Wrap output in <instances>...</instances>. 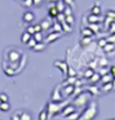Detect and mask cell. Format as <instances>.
Returning a JSON list of instances; mask_svg holds the SVG:
<instances>
[{"instance_id":"6da1fadb","label":"cell","mask_w":115,"mask_h":120,"mask_svg":"<svg viewBox=\"0 0 115 120\" xmlns=\"http://www.w3.org/2000/svg\"><path fill=\"white\" fill-rule=\"evenodd\" d=\"M96 115H97V102L92 101L85 111L83 112V115L78 118V120H93Z\"/></svg>"},{"instance_id":"7a4b0ae2","label":"cell","mask_w":115,"mask_h":120,"mask_svg":"<svg viewBox=\"0 0 115 120\" xmlns=\"http://www.w3.org/2000/svg\"><path fill=\"white\" fill-rule=\"evenodd\" d=\"M64 105H65V103L55 102V101L47 103L46 110H47V113H48V118H49V117L55 116V115L59 111L60 109H63V106H64Z\"/></svg>"},{"instance_id":"3957f363","label":"cell","mask_w":115,"mask_h":120,"mask_svg":"<svg viewBox=\"0 0 115 120\" xmlns=\"http://www.w3.org/2000/svg\"><path fill=\"white\" fill-rule=\"evenodd\" d=\"M88 94H79L78 97H76V99L74 100V106L75 107H84L88 102Z\"/></svg>"},{"instance_id":"277c9868","label":"cell","mask_w":115,"mask_h":120,"mask_svg":"<svg viewBox=\"0 0 115 120\" xmlns=\"http://www.w3.org/2000/svg\"><path fill=\"white\" fill-rule=\"evenodd\" d=\"M21 58V52L20 51H17V50H11L10 53H9V57H8V60L10 64H18L19 60Z\"/></svg>"},{"instance_id":"5b68a950","label":"cell","mask_w":115,"mask_h":120,"mask_svg":"<svg viewBox=\"0 0 115 120\" xmlns=\"http://www.w3.org/2000/svg\"><path fill=\"white\" fill-rule=\"evenodd\" d=\"M54 66H55L56 68H58L63 72L64 76L67 75V71H68V64H66L65 61H60V60H55L54 61Z\"/></svg>"},{"instance_id":"8992f818","label":"cell","mask_w":115,"mask_h":120,"mask_svg":"<svg viewBox=\"0 0 115 120\" xmlns=\"http://www.w3.org/2000/svg\"><path fill=\"white\" fill-rule=\"evenodd\" d=\"M58 88H59V87L57 86L55 88V90L53 91V94H51V101H55V102H60V101L63 100V97H62L60 92L58 91Z\"/></svg>"},{"instance_id":"52a82bcc","label":"cell","mask_w":115,"mask_h":120,"mask_svg":"<svg viewBox=\"0 0 115 120\" xmlns=\"http://www.w3.org/2000/svg\"><path fill=\"white\" fill-rule=\"evenodd\" d=\"M60 37V32H55V31H51L48 34V36L46 37L45 41L46 42H53V41H56L57 39Z\"/></svg>"},{"instance_id":"ba28073f","label":"cell","mask_w":115,"mask_h":120,"mask_svg":"<svg viewBox=\"0 0 115 120\" xmlns=\"http://www.w3.org/2000/svg\"><path fill=\"white\" fill-rule=\"evenodd\" d=\"M22 19H24L25 22L30 23V22H33L35 20V15L31 12V11H26V12L22 15Z\"/></svg>"},{"instance_id":"9c48e42d","label":"cell","mask_w":115,"mask_h":120,"mask_svg":"<svg viewBox=\"0 0 115 120\" xmlns=\"http://www.w3.org/2000/svg\"><path fill=\"white\" fill-rule=\"evenodd\" d=\"M74 111H75V106H73V105L66 106V107H64L63 110H62V116L66 117V116H68L69 113H72V112H74Z\"/></svg>"},{"instance_id":"30bf717a","label":"cell","mask_w":115,"mask_h":120,"mask_svg":"<svg viewBox=\"0 0 115 120\" xmlns=\"http://www.w3.org/2000/svg\"><path fill=\"white\" fill-rule=\"evenodd\" d=\"M113 79H114V77H113V75H112L111 72H107L106 75L101 76V82H103V83H106V82H112V81H113Z\"/></svg>"},{"instance_id":"8fae6325","label":"cell","mask_w":115,"mask_h":120,"mask_svg":"<svg viewBox=\"0 0 115 120\" xmlns=\"http://www.w3.org/2000/svg\"><path fill=\"white\" fill-rule=\"evenodd\" d=\"M57 13H58V10L56 9L55 4H49V7H48V15H49L51 18H56Z\"/></svg>"},{"instance_id":"7c38bea8","label":"cell","mask_w":115,"mask_h":120,"mask_svg":"<svg viewBox=\"0 0 115 120\" xmlns=\"http://www.w3.org/2000/svg\"><path fill=\"white\" fill-rule=\"evenodd\" d=\"M94 36V32L90 28H85V29H82V32H81V37H88V38H92Z\"/></svg>"},{"instance_id":"4fadbf2b","label":"cell","mask_w":115,"mask_h":120,"mask_svg":"<svg viewBox=\"0 0 115 120\" xmlns=\"http://www.w3.org/2000/svg\"><path fill=\"white\" fill-rule=\"evenodd\" d=\"M74 89H75V86H74V85H66V86L64 87L63 91H64V94H66V96H69V94H73Z\"/></svg>"},{"instance_id":"5bb4252c","label":"cell","mask_w":115,"mask_h":120,"mask_svg":"<svg viewBox=\"0 0 115 120\" xmlns=\"http://www.w3.org/2000/svg\"><path fill=\"white\" fill-rule=\"evenodd\" d=\"M66 6H67V4H65L63 0H59L58 2H56V4H55V7H56V9L58 10V12H63Z\"/></svg>"},{"instance_id":"9a60e30c","label":"cell","mask_w":115,"mask_h":120,"mask_svg":"<svg viewBox=\"0 0 115 120\" xmlns=\"http://www.w3.org/2000/svg\"><path fill=\"white\" fill-rule=\"evenodd\" d=\"M78 118H79L78 112L74 111V112H72V113H69L68 116L64 117V119H63V120H78Z\"/></svg>"},{"instance_id":"2e32d148","label":"cell","mask_w":115,"mask_h":120,"mask_svg":"<svg viewBox=\"0 0 115 120\" xmlns=\"http://www.w3.org/2000/svg\"><path fill=\"white\" fill-rule=\"evenodd\" d=\"M51 29H53V31H55V32H62V31H63L62 25H60V22H58V21H55L51 25Z\"/></svg>"},{"instance_id":"e0dca14e","label":"cell","mask_w":115,"mask_h":120,"mask_svg":"<svg viewBox=\"0 0 115 120\" xmlns=\"http://www.w3.org/2000/svg\"><path fill=\"white\" fill-rule=\"evenodd\" d=\"M87 19H88V22H90V23H97V22L101 21V20H99V17L96 16V15H93V13H90V16L87 17Z\"/></svg>"},{"instance_id":"ac0fdd59","label":"cell","mask_w":115,"mask_h":120,"mask_svg":"<svg viewBox=\"0 0 115 120\" xmlns=\"http://www.w3.org/2000/svg\"><path fill=\"white\" fill-rule=\"evenodd\" d=\"M39 25L41 26L43 30H48V29H49V28L51 27V22L49 21V20H47V19H44V20L40 22Z\"/></svg>"},{"instance_id":"d6986e66","label":"cell","mask_w":115,"mask_h":120,"mask_svg":"<svg viewBox=\"0 0 115 120\" xmlns=\"http://www.w3.org/2000/svg\"><path fill=\"white\" fill-rule=\"evenodd\" d=\"M111 90H113V83H112V82H106V83H103L102 91H104V92H108V91H111Z\"/></svg>"},{"instance_id":"ffe728a7","label":"cell","mask_w":115,"mask_h":120,"mask_svg":"<svg viewBox=\"0 0 115 120\" xmlns=\"http://www.w3.org/2000/svg\"><path fill=\"white\" fill-rule=\"evenodd\" d=\"M31 37H33V36H31L30 34H28L27 31L22 32V34H21V42H22V43H25V45H26V43L29 41V39L31 38Z\"/></svg>"},{"instance_id":"44dd1931","label":"cell","mask_w":115,"mask_h":120,"mask_svg":"<svg viewBox=\"0 0 115 120\" xmlns=\"http://www.w3.org/2000/svg\"><path fill=\"white\" fill-rule=\"evenodd\" d=\"M10 110V103L9 101L7 102H0V111H9Z\"/></svg>"},{"instance_id":"7402d4cb","label":"cell","mask_w":115,"mask_h":120,"mask_svg":"<svg viewBox=\"0 0 115 120\" xmlns=\"http://www.w3.org/2000/svg\"><path fill=\"white\" fill-rule=\"evenodd\" d=\"M66 23H68L69 26H74L75 25V18H74V16L73 15H70V16H66L65 17V20H64Z\"/></svg>"},{"instance_id":"603a6c76","label":"cell","mask_w":115,"mask_h":120,"mask_svg":"<svg viewBox=\"0 0 115 120\" xmlns=\"http://www.w3.org/2000/svg\"><path fill=\"white\" fill-rule=\"evenodd\" d=\"M45 43H43V42H37L36 43V46H35L33 49H34V51H36V52H40V51H43L44 49H45Z\"/></svg>"},{"instance_id":"cb8c5ba5","label":"cell","mask_w":115,"mask_h":120,"mask_svg":"<svg viewBox=\"0 0 115 120\" xmlns=\"http://www.w3.org/2000/svg\"><path fill=\"white\" fill-rule=\"evenodd\" d=\"M33 38L37 41V42H43V39H44V37H43V34H41V31L40 32H35L34 34H33Z\"/></svg>"},{"instance_id":"d4e9b609","label":"cell","mask_w":115,"mask_h":120,"mask_svg":"<svg viewBox=\"0 0 115 120\" xmlns=\"http://www.w3.org/2000/svg\"><path fill=\"white\" fill-rule=\"evenodd\" d=\"M90 41H92V38H88V37H83L81 39V46L82 47H86L87 45H90Z\"/></svg>"},{"instance_id":"484cf974","label":"cell","mask_w":115,"mask_h":120,"mask_svg":"<svg viewBox=\"0 0 115 120\" xmlns=\"http://www.w3.org/2000/svg\"><path fill=\"white\" fill-rule=\"evenodd\" d=\"M60 25H62V28H63V30H64V31H66V32H72V31H73V27L69 26L68 23H66L65 21L60 22Z\"/></svg>"},{"instance_id":"4316f807","label":"cell","mask_w":115,"mask_h":120,"mask_svg":"<svg viewBox=\"0 0 115 120\" xmlns=\"http://www.w3.org/2000/svg\"><path fill=\"white\" fill-rule=\"evenodd\" d=\"M48 119V113H47V110L44 109L41 111L39 112V116H38V120H47Z\"/></svg>"},{"instance_id":"83f0119b","label":"cell","mask_w":115,"mask_h":120,"mask_svg":"<svg viewBox=\"0 0 115 120\" xmlns=\"http://www.w3.org/2000/svg\"><path fill=\"white\" fill-rule=\"evenodd\" d=\"M20 120H31L30 113L27 111H21L20 112Z\"/></svg>"},{"instance_id":"f1b7e54d","label":"cell","mask_w":115,"mask_h":120,"mask_svg":"<svg viewBox=\"0 0 115 120\" xmlns=\"http://www.w3.org/2000/svg\"><path fill=\"white\" fill-rule=\"evenodd\" d=\"M87 90L90 91V94H99V92H98V88L96 86H88L87 87Z\"/></svg>"},{"instance_id":"f546056e","label":"cell","mask_w":115,"mask_h":120,"mask_svg":"<svg viewBox=\"0 0 115 120\" xmlns=\"http://www.w3.org/2000/svg\"><path fill=\"white\" fill-rule=\"evenodd\" d=\"M36 43H37V41H36V40H35V39L33 38V37H31V38L29 39V41L26 43V46H27L28 48H30V49H33V48H34L35 46H36Z\"/></svg>"},{"instance_id":"4dcf8cb0","label":"cell","mask_w":115,"mask_h":120,"mask_svg":"<svg viewBox=\"0 0 115 120\" xmlns=\"http://www.w3.org/2000/svg\"><path fill=\"white\" fill-rule=\"evenodd\" d=\"M114 49V43H106L105 46H104V51L105 52H111L112 50Z\"/></svg>"},{"instance_id":"1f68e13d","label":"cell","mask_w":115,"mask_h":120,"mask_svg":"<svg viewBox=\"0 0 115 120\" xmlns=\"http://www.w3.org/2000/svg\"><path fill=\"white\" fill-rule=\"evenodd\" d=\"M7 101H9L8 94L4 92H0V102H7Z\"/></svg>"},{"instance_id":"d6a6232c","label":"cell","mask_w":115,"mask_h":120,"mask_svg":"<svg viewBox=\"0 0 115 120\" xmlns=\"http://www.w3.org/2000/svg\"><path fill=\"white\" fill-rule=\"evenodd\" d=\"M93 75H94V70L93 69H90V68H88L87 70H85V72H84V77L87 78V79H90Z\"/></svg>"},{"instance_id":"836d02e7","label":"cell","mask_w":115,"mask_h":120,"mask_svg":"<svg viewBox=\"0 0 115 120\" xmlns=\"http://www.w3.org/2000/svg\"><path fill=\"white\" fill-rule=\"evenodd\" d=\"M63 13H64L65 16H70V15H73V8L69 7V6H66L64 9V11H63Z\"/></svg>"},{"instance_id":"e575fe53","label":"cell","mask_w":115,"mask_h":120,"mask_svg":"<svg viewBox=\"0 0 115 120\" xmlns=\"http://www.w3.org/2000/svg\"><path fill=\"white\" fill-rule=\"evenodd\" d=\"M92 13L93 15H96V16H99L101 15V8H99V6H94L93 8H92Z\"/></svg>"},{"instance_id":"d590c367","label":"cell","mask_w":115,"mask_h":120,"mask_svg":"<svg viewBox=\"0 0 115 120\" xmlns=\"http://www.w3.org/2000/svg\"><path fill=\"white\" fill-rule=\"evenodd\" d=\"M65 17H66V16H65L63 12H58L57 13V16H56V20H57L58 22H63L65 20Z\"/></svg>"},{"instance_id":"8d00e7d4","label":"cell","mask_w":115,"mask_h":120,"mask_svg":"<svg viewBox=\"0 0 115 120\" xmlns=\"http://www.w3.org/2000/svg\"><path fill=\"white\" fill-rule=\"evenodd\" d=\"M90 80L92 82H95V81H98V80H101V75L99 73H94L93 76L90 78Z\"/></svg>"},{"instance_id":"74e56055","label":"cell","mask_w":115,"mask_h":120,"mask_svg":"<svg viewBox=\"0 0 115 120\" xmlns=\"http://www.w3.org/2000/svg\"><path fill=\"white\" fill-rule=\"evenodd\" d=\"M88 28H90V29L92 30V31H93L94 34H95V32H97L98 29H99V27H98L97 25H96V23H90Z\"/></svg>"},{"instance_id":"f35d334b","label":"cell","mask_w":115,"mask_h":120,"mask_svg":"<svg viewBox=\"0 0 115 120\" xmlns=\"http://www.w3.org/2000/svg\"><path fill=\"white\" fill-rule=\"evenodd\" d=\"M67 76L68 77H76V71L72 68V67H69L68 66V71H67Z\"/></svg>"},{"instance_id":"ab89813d","label":"cell","mask_w":115,"mask_h":120,"mask_svg":"<svg viewBox=\"0 0 115 120\" xmlns=\"http://www.w3.org/2000/svg\"><path fill=\"white\" fill-rule=\"evenodd\" d=\"M22 2H24V6L25 7H27V8H29V7H31V6H34L33 4V0H22Z\"/></svg>"},{"instance_id":"60d3db41","label":"cell","mask_w":115,"mask_h":120,"mask_svg":"<svg viewBox=\"0 0 115 120\" xmlns=\"http://www.w3.org/2000/svg\"><path fill=\"white\" fill-rule=\"evenodd\" d=\"M74 81H76V77H69L66 81V85H74Z\"/></svg>"},{"instance_id":"b9f144b4","label":"cell","mask_w":115,"mask_h":120,"mask_svg":"<svg viewBox=\"0 0 115 120\" xmlns=\"http://www.w3.org/2000/svg\"><path fill=\"white\" fill-rule=\"evenodd\" d=\"M28 34H30L31 36L35 34V28H34V26H29V27H27V30H26Z\"/></svg>"},{"instance_id":"7bdbcfd3","label":"cell","mask_w":115,"mask_h":120,"mask_svg":"<svg viewBox=\"0 0 115 120\" xmlns=\"http://www.w3.org/2000/svg\"><path fill=\"white\" fill-rule=\"evenodd\" d=\"M63 1H64L65 4H67V6H70V7H74V6H75V1H74V0H63Z\"/></svg>"},{"instance_id":"ee69618b","label":"cell","mask_w":115,"mask_h":120,"mask_svg":"<svg viewBox=\"0 0 115 120\" xmlns=\"http://www.w3.org/2000/svg\"><path fill=\"white\" fill-rule=\"evenodd\" d=\"M107 72H108V69L105 68V67H103V68L99 69V75H101V76H104V75H106Z\"/></svg>"},{"instance_id":"f6af8a7d","label":"cell","mask_w":115,"mask_h":120,"mask_svg":"<svg viewBox=\"0 0 115 120\" xmlns=\"http://www.w3.org/2000/svg\"><path fill=\"white\" fill-rule=\"evenodd\" d=\"M11 120H20V111L17 112V113H15V115H12Z\"/></svg>"},{"instance_id":"bcb514c9","label":"cell","mask_w":115,"mask_h":120,"mask_svg":"<svg viewBox=\"0 0 115 120\" xmlns=\"http://www.w3.org/2000/svg\"><path fill=\"white\" fill-rule=\"evenodd\" d=\"M34 28H35V32H40V31H43V28H41V26L40 25H35L34 26Z\"/></svg>"},{"instance_id":"7dc6e473","label":"cell","mask_w":115,"mask_h":120,"mask_svg":"<svg viewBox=\"0 0 115 120\" xmlns=\"http://www.w3.org/2000/svg\"><path fill=\"white\" fill-rule=\"evenodd\" d=\"M41 4H43V0H33V4L36 7H39Z\"/></svg>"},{"instance_id":"c3c4849f","label":"cell","mask_w":115,"mask_h":120,"mask_svg":"<svg viewBox=\"0 0 115 120\" xmlns=\"http://www.w3.org/2000/svg\"><path fill=\"white\" fill-rule=\"evenodd\" d=\"M106 43H107L106 39H101V40L98 41V45H99V47H104V46H105Z\"/></svg>"},{"instance_id":"681fc988","label":"cell","mask_w":115,"mask_h":120,"mask_svg":"<svg viewBox=\"0 0 115 120\" xmlns=\"http://www.w3.org/2000/svg\"><path fill=\"white\" fill-rule=\"evenodd\" d=\"M99 64H101V67H106L107 66V60L106 59H101Z\"/></svg>"},{"instance_id":"f907efd6","label":"cell","mask_w":115,"mask_h":120,"mask_svg":"<svg viewBox=\"0 0 115 120\" xmlns=\"http://www.w3.org/2000/svg\"><path fill=\"white\" fill-rule=\"evenodd\" d=\"M111 73H112V75H113V77L115 78V64H114V66H112V67H111Z\"/></svg>"},{"instance_id":"816d5d0a","label":"cell","mask_w":115,"mask_h":120,"mask_svg":"<svg viewBox=\"0 0 115 120\" xmlns=\"http://www.w3.org/2000/svg\"><path fill=\"white\" fill-rule=\"evenodd\" d=\"M107 16H108V17H112V18H113V19H114V17H115V13H113V12H112V11H110V12L107 13Z\"/></svg>"},{"instance_id":"f5cc1de1","label":"cell","mask_w":115,"mask_h":120,"mask_svg":"<svg viewBox=\"0 0 115 120\" xmlns=\"http://www.w3.org/2000/svg\"><path fill=\"white\" fill-rule=\"evenodd\" d=\"M47 1H49V2H54V4H56V2H58L59 0H47Z\"/></svg>"},{"instance_id":"db71d44e","label":"cell","mask_w":115,"mask_h":120,"mask_svg":"<svg viewBox=\"0 0 115 120\" xmlns=\"http://www.w3.org/2000/svg\"><path fill=\"white\" fill-rule=\"evenodd\" d=\"M112 83H113V89L115 90V78L113 79V81H112Z\"/></svg>"}]
</instances>
